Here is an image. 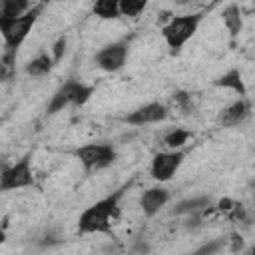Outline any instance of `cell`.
<instances>
[{
  "label": "cell",
  "instance_id": "1",
  "mask_svg": "<svg viewBox=\"0 0 255 255\" xmlns=\"http://www.w3.org/2000/svg\"><path fill=\"white\" fill-rule=\"evenodd\" d=\"M124 195V189L114 191L112 195L92 203L86 207L78 217V231L88 233H112V221L120 217V199Z\"/></svg>",
  "mask_w": 255,
  "mask_h": 255
},
{
  "label": "cell",
  "instance_id": "2",
  "mask_svg": "<svg viewBox=\"0 0 255 255\" xmlns=\"http://www.w3.org/2000/svg\"><path fill=\"white\" fill-rule=\"evenodd\" d=\"M201 20H203V14H201V12L171 16V20L161 26V36H163L167 48H169L173 54H177V52L195 36V32H197Z\"/></svg>",
  "mask_w": 255,
  "mask_h": 255
},
{
  "label": "cell",
  "instance_id": "3",
  "mask_svg": "<svg viewBox=\"0 0 255 255\" xmlns=\"http://www.w3.org/2000/svg\"><path fill=\"white\" fill-rule=\"evenodd\" d=\"M42 8H44L42 4H34L26 14L18 16V18H0V32H2L6 50L16 52L22 46V42L32 32L38 16L42 14Z\"/></svg>",
  "mask_w": 255,
  "mask_h": 255
},
{
  "label": "cell",
  "instance_id": "4",
  "mask_svg": "<svg viewBox=\"0 0 255 255\" xmlns=\"http://www.w3.org/2000/svg\"><path fill=\"white\" fill-rule=\"evenodd\" d=\"M92 94H94V86L82 84L78 80H68V82H64L54 92V96H52L46 112L50 116H54V114L62 112L64 108H68V106H84L92 98Z\"/></svg>",
  "mask_w": 255,
  "mask_h": 255
},
{
  "label": "cell",
  "instance_id": "5",
  "mask_svg": "<svg viewBox=\"0 0 255 255\" xmlns=\"http://www.w3.org/2000/svg\"><path fill=\"white\" fill-rule=\"evenodd\" d=\"M34 183L36 181H34V171H32V153L22 155L12 165H4L2 175H0V189L2 191L24 189V187H32Z\"/></svg>",
  "mask_w": 255,
  "mask_h": 255
},
{
  "label": "cell",
  "instance_id": "6",
  "mask_svg": "<svg viewBox=\"0 0 255 255\" xmlns=\"http://www.w3.org/2000/svg\"><path fill=\"white\" fill-rule=\"evenodd\" d=\"M74 155L78 157V161L82 163L86 173L104 169V167L112 165L118 157L116 147L112 143H86V145L78 147L74 151Z\"/></svg>",
  "mask_w": 255,
  "mask_h": 255
},
{
  "label": "cell",
  "instance_id": "7",
  "mask_svg": "<svg viewBox=\"0 0 255 255\" xmlns=\"http://www.w3.org/2000/svg\"><path fill=\"white\" fill-rule=\"evenodd\" d=\"M128 54H129V42L128 40H116V42L100 48L94 56V62L104 72H118L124 68Z\"/></svg>",
  "mask_w": 255,
  "mask_h": 255
},
{
  "label": "cell",
  "instance_id": "8",
  "mask_svg": "<svg viewBox=\"0 0 255 255\" xmlns=\"http://www.w3.org/2000/svg\"><path fill=\"white\" fill-rule=\"evenodd\" d=\"M183 157H185V151L179 149V151H157L151 159V165H149V173L151 177L157 181V183H165L169 181L175 171L181 167L183 163Z\"/></svg>",
  "mask_w": 255,
  "mask_h": 255
},
{
  "label": "cell",
  "instance_id": "9",
  "mask_svg": "<svg viewBox=\"0 0 255 255\" xmlns=\"http://www.w3.org/2000/svg\"><path fill=\"white\" fill-rule=\"evenodd\" d=\"M169 110L165 104L161 102H149V104H143L139 108H135L133 112H129L124 122L129 124V126H147V124H157V122H163L167 118Z\"/></svg>",
  "mask_w": 255,
  "mask_h": 255
},
{
  "label": "cell",
  "instance_id": "10",
  "mask_svg": "<svg viewBox=\"0 0 255 255\" xmlns=\"http://www.w3.org/2000/svg\"><path fill=\"white\" fill-rule=\"evenodd\" d=\"M251 114V102L247 98H237L235 102H231L229 106H225L219 116H217V124L223 128H235L239 124H243Z\"/></svg>",
  "mask_w": 255,
  "mask_h": 255
},
{
  "label": "cell",
  "instance_id": "11",
  "mask_svg": "<svg viewBox=\"0 0 255 255\" xmlns=\"http://www.w3.org/2000/svg\"><path fill=\"white\" fill-rule=\"evenodd\" d=\"M169 201V189L161 187V185H155V187H149L141 193L139 197V207L143 211V215L147 217H153L165 203Z\"/></svg>",
  "mask_w": 255,
  "mask_h": 255
},
{
  "label": "cell",
  "instance_id": "12",
  "mask_svg": "<svg viewBox=\"0 0 255 255\" xmlns=\"http://www.w3.org/2000/svg\"><path fill=\"white\" fill-rule=\"evenodd\" d=\"M211 205V197L207 195H195V197H187L177 201L171 207V215H195V213H205Z\"/></svg>",
  "mask_w": 255,
  "mask_h": 255
},
{
  "label": "cell",
  "instance_id": "13",
  "mask_svg": "<svg viewBox=\"0 0 255 255\" xmlns=\"http://www.w3.org/2000/svg\"><path fill=\"white\" fill-rule=\"evenodd\" d=\"M213 86L223 88V90H231V92L239 94V98H245V96H247V88H245L243 74H241V70H237V68H231V70H227L225 74H221V76L213 82Z\"/></svg>",
  "mask_w": 255,
  "mask_h": 255
},
{
  "label": "cell",
  "instance_id": "14",
  "mask_svg": "<svg viewBox=\"0 0 255 255\" xmlns=\"http://www.w3.org/2000/svg\"><path fill=\"white\" fill-rule=\"evenodd\" d=\"M221 20H223V26L227 28L231 38H237L241 34V30H243V16H241V10H239L237 4H229L223 10Z\"/></svg>",
  "mask_w": 255,
  "mask_h": 255
},
{
  "label": "cell",
  "instance_id": "15",
  "mask_svg": "<svg viewBox=\"0 0 255 255\" xmlns=\"http://www.w3.org/2000/svg\"><path fill=\"white\" fill-rule=\"evenodd\" d=\"M54 58H52V54H46V52H42V54H38L36 58H32L28 64H26V74L28 76H32V78H40V76H46L52 68H54Z\"/></svg>",
  "mask_w": 255,
  "mask_h": 255
},
{
  "label": "cell",
  "instance_id": "16",
  "mask_svg": "<svg viewBox=\"0 0 255 255\" xmlns=\"http://www.w3.org/2000/svg\"><path fill=\"white\" fill-rule=\"evenodd\" d=\"M191 137V131L189 129H181V128H175L171 131H167L161 139V143L167 147V151H179L183 149V145L189 141Z\"/></svg>",
  "mask_w": 255,
  "mask_h": 255
},
{
  "label": "cell",
  "instance_id": "17",
  "mask_svg": "<svg viewBox=\"0 0 255 255\" xmlns=\"http://www.w3.org/2000/svg\"><path fill=\"white\" fill-rule=\"evenodd\" d=\"M34 4L28 0H2L0 2V18H18L26 14Z\"/></svg>",
  "mask_w": 255,
  "mask_h": 255
},
{
  "label": "cell",
  "instance_id": "18",
  "mask_svg": "<svg viewBox=\"0 0 255 255\" xmlns=\"http://www.w3.org/2000/svg\"><path fill=\"white\" fill-rule=\"evenodd\" d=\"M92 12L102 20H116L122 16L120 14V2H116V0H98L92 6Z\"/></svg>",
  "mask_w": 255,
  "mask_h": 255
},
{
  "label": "cell",
  "instance_id": "19",
  "mask_svg": "<svg viewBox=\"0 0 255 255\" xmlns=\"http://www.w3.org/2000/svg\"><path fill=\"white\" fill-rule=\"evenodd\" d=\"M223 249H227V239L225 237H215V239H209L203 245H199L189 255H219Z\"/></svg>",
  "mask_w": 255,
  "mask_h": 255
},
{
  "label": "cell",
  "instance_id": "20",
  "mask_svg": "<svg viewBox=\"0 0 255 255\" xmlns=\"http://www.w3.org/2000/svg\"><path fill=\"white\" fill-rule=\"evenodd\" d=\"M147 8L145 0H120V14L128 18H137Z\"/></svg>",
  "mask_w": 255,
  "mask_h": 255
},
{
  "label": "cell",
  "instance_id": "21",
  "mask_svg": "<svg viewBox=\"0 0 255 255\" xmlns=\"http://www.w3.org/2000/svg\"><path fill=\"white\" fill-rule=\"evenodd\" d=\"M231 221H235V223H247V219H249V213H247V207L243 205V203H235V207L231 209V213L227 215Z\"/></svg>",
  "mask_w": 255,
  "mask_h": 255
},
{
  "label": "cell",
  "instance_id": "22",
  "mask_svg": "<svg viewBox=\"0 0 255 255\" xmlns=\"http://www.w3.org/2000/svg\"><path fill=\"white\" fill-rule=\"evenodd\" d=\"M243 247H245L243 235L237 233V231H233V233L229 235V239H227V249H229L231 253H239V251H243Z\"/></svg>",
  "mask_w": 255,
  "mask_h": 255
},
{
  "label": "cell",
  "instance_id": "23",
  "mask_svg": "<svg viewBox=\"0 0 255 255\" xmlns=\"http://www.w3.org/2000/svg\"><path fill=\"white\" fill-rule=\"evenodd\" d=\"M66 46H68L66 36H60V38L54 42V46H52V58H54V62H60V60H62V56H64V52H66Z\"/></svg>",
  "mask_w": 255,
  "mask_h": 255
},
{
  "label": "cell",
  "instance_id": "24",
  "mask_svg": "<svg viewBox=\"0 0 255 255\" xmlns=\"http://www.w3.org/2000/svg\"><path fill=\"white\" fill-rule=\"evenodd\" d=\"M173 102L181 108V110H189L191 108V94H187V92H173Z\"/></svg>",
  "mask_w": 255,
  "mask_h": 255
},
{
  "label": "cell",
  "instance_id": "25",
  "mask_svg": "<svg viewBox=\"0 0 255 255\" xmlns=\"http://www.w3.org/2000/svg\"><path fill=\"white\" fill-rule=\"evenodd\" d=\"M129 251H131V255H147L149 253V243L145 239H137V241H133Z\"/></svg>",
  "mask_w": 255,
  "mask_h": 255
},
{
  "label": "cell",
  "instance_id": "26",
  "mask_svg": "<svg viewBox=\"0 0 255 255\" xmlns=\"http://www.w3.org/2000/svg\"><path fill=\"white\" fill-rule=\"evenodd\" d=\"M235 203H237V201H233V199H229V197H223V199H219V201H217L215 209H217L219 213H225V215H229V213H231V209L235 207Z\"/></svg>",
  "mask_w": 255,
  "mask_h": 255
},
{
  "label": "cell",
  "instance_id": "27",
  "mask_svg": "<svg viewBox=\"0 0 255 255\" xmlns=\"http://www.w3.org/2000/svg\"><path fill=\"white\" fill-rule=\"evenodd\" d=\"M251 255H255V247H253V251H251Z\"/></svg>",
  "mask_w": 255,
  "mask_h": 255
}]
</instances>
